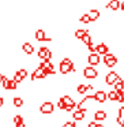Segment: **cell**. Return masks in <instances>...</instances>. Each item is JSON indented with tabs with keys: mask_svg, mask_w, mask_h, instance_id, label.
<instances>
[{
	"mask_svg": "<svg viewBox=\"0 0 124 127\" xmlns=\"http://www.w3.org/2000/svg\"><path fill=\"white\" fill-rule=\"evenodd\" d=\"M102 62H104V64L106 67H109V68H112V67H115L116 64H117V58H116L113 53H105V55H102Z\"/></svg>",
	"mask_w": 124,
	"mask_h": 127,
	"instance_id": "1",
	"label": "cell"
},
{
	"mask_svg": "<svg viewBox=\"0 0 124 127\" xmlns=\"http://www.w3.org/2000/svg\"><path fill=\"white\" fill-rule=\"evenodd\" d=\"M55 111V105L50 101H44L41 105H40V112L44 113V115H49V113H53Z\"/></svg>",
	"mask_w": 124,
	"mask_h": 127,
	"instance_id": "2",
	"label": "cell"
},
{
	"mask_svg": "<svg viewBox=\"0 0 124 127\" xmlns=\"http://www.w3.org/2000/svg\"><path fill=\"white\" fill-rule=\"evenodd\" d=\"M83 77L87 78V79H94V78L98 77V71L93 66H87L83 68Z\"/></svg>",
	"mask_w": 124,
	"mask_h": 127,
	"instance_id": "3",
	"label": "cell"
},
{
	"mask_svg": "<svg viewBox=\"0 0 124 127\" xmlns=\"http://www.w3.org/2000/svg\"><path fill=\"white\" fill-rule=\"evenodd\" d=\"M86 112H87V109L86 108H76V109L72 111V119H74L75 122H80L85 119L86 116Z\"/></svg>",
	"mask_w": 124,
	"mask_h": 127,
	"instance_id": "4",
	"label": "cell"
},
{
	"mask_svg": "<svg viewBox=\"0 0 124 127\" xmlns=\"http://www.w3.org/2000/svg\"><path fill=\"white\" fill-rule=\"evenodd\" d=\"M3 89L4 90H17L18 89V82L12 78V79H8V78H6V79L3 81Z\"/></svg>",
	"mask_w": 124,
	"mask_h": 127,
	"instance_id": "5",
	"label": "cell"
},
{
	"mask_svg": "<svg viewBox=\"0 0 124 127\" xmlns=\"http://www.w3.org/2000/svg\"><path fill=\"white\" fill-rule=\"evenodd\" d=\"M31 79L33 81H36V79H47V72H45L41 67H37V68L33 71V74H31Z\"/></svg>",
	"mask_w": 124,
	"mask_h": 127,
	"instance_id": "6",
	"label": "cell"
},
{
	"mask_svg": "<svg viewBox=\"0 0 124 127\" xmlns=\"http://www.w3.org/2000/svg\"><path fill=\"white\" fill-rule=\"evenodd\" d=\"M117 79H119V74L116 71H109L105 75V83L106 85H113Z\"/></svg>",
	"mask_w": 124,
	"mask_h": 127,
	"instance_id": "7",
	"label": "cell"
},
{
	"mask_svg": "<svg viewBox=\"0 0 124 127\" xmlns=\"http://www.w3.org/2000/svg\"><path fill=\"white\" fill-rule=\"evenodd\" d=\"M87 62L90 66H97V64H99V62H101V58H99V53L97 52H91L90 55L87 56Z\"/></svg>",
	"mask_w": 124,
	"mask_h": 127,
	"instance_id": "8",
	"label": "cell"
},
{
	"mask_svg": "<svg viewBox=\"0 0 124 127\" xmlns=\"http://www.w3.org/2000/svg\"><path fill=\"white\" fill-rule=\"evenodd\" d=\"M38 58L40 59H52V51L47 47H40L38 49Z\"/></svg>",
	"mask_w": 124,
	"mask_h": 127,
	"instance_id": "9",
	"label": "cell"
},
{
	"mask_svg": "<svg viewBox=\"0 0 124 127\" xmlns=\"http://www.w3.org/2000/svg\"><path fill=\"white\" fill-rule=\"evenodd\" d=\"M34 37H36L37 41H52V37H47V34H45V32L42 30V29H38V30L36 32V34H34Z\"/></svg>",
	"mask_w": 124,
	"mask_h": 127,
	"instance_id": "10",
	"label": "cell"
},
{
	"mask_svg": "<svg viewBox=\"0 0 124 127\" xmlns=\"http://www.w3.org/2000/svg\"><path fill=\"white\" fill-rule=\"evenodd\" d=\"M94 98H96V101H97V102L102 104V102L106 101L108 94H106V92H104V90H97L96 93H94Z\"/></svg>",
	"mask_w": 124,
	"mask_h": 127,
	"instance_id": "11",
	"label": "cell"
},
{
	"mask_svg": "<svg viewBox=\"0 0 124 127\" xmlns=\"http://www.w3.org/2000/svg\"><path fill=\"white\" fill-rule=\"evenodd\" d=\"M71 71H75L74 68V64H68V63H64V62H60V72L61 74H68Z\"/></svg>",
	"mask_w": 124,
	"mask_h": 127,
	"instance_id": "12",
	"label": "cell"
},
{
	"mask_svg": "<svg viewBox=\"0 0 124 127\" xmlns=\"http://www.w3.org/2000/svg\"><path fill=\"white\" fill-rule=\"evenodd\" d=\"M120 7H121V1H120V0H110L109 3L105 6V8L112 10V11H117Z\"/></svg>",
	"mask_w": 124,
	"mask_h": 127,
	"instance_id": "13",
	"label": "cell"
},
{
	"mask_svg": "<svg viewBox=\"0 0 124 127\" xmlns=\"http://www.w3.org/2000/svg\"><path fill=\"white\" fill-rule=\"evenodd\" d=\"M106 116H108L106 111H102V109H99V111H96V112H94L93 118H94V120H98V122H101V120H105V119H106Z\"/></svg>",
	"mask_w": 124,
	"mask_h": 127,
	"instance_id": "14",
	"label": "cell"
},
{
	"mask_svg": "<svg viewBox=\"0 0 124 127\" xmlns=\"http://www.w3.org/2000/svg\"><path fill=\"white\" fill-rule=\"evenodd\" d=\"M93 85H78V88H76V92L79 94H85L86 92H89V90H93Z\"/></svg>",
	"mask_w": 124,
	"mask_h": 127,
	"instance_id": "15",
	"label": "cell"
},
{
	"mask_svg": "<svg viewBox=\"0 0 124 127\" xmlns=\"http://www.w3.org/2000/svg\"><path fill=\"white\" fill-rule=\"evenodd\" d=\"M109 52V47H108L106 44H104V42H101V44L97 45V53H99V55H105V53Z\"/></svg>",
	"mask_w": 124,
	"mask_h": 127,
	"instance_id": "16",
	"label": "cell"
},
{
	"mask_svg": "<svg viewBox=\"0 0 124 127\" xmlns=\"http://www.w3.org/2000/svg\"><path fill=\"white\" fill-rule=\"evenodd\" d=\"M113 86H115V90H116V92H121V90H124V79L119 77V79L116 81L115 83H113Z\"/></svg>",
	"mask_w": 124,
	"mask_h": 127,
	"instance_id": "17",
	"label": "cell"
},
{
	"mask_svg": "<svg viewBox=\"0 0 124 127\" xmlns=\"http://www.w3.org/2000/svg\"><path fill=\"white\" fill-rule=\"evenodd\" d=\"M22 49H23V52H25L26 55H31V53L34 52V47L30 44V42H25V44L22 45Z\"/></svg>",
	"mask_w": 124,
	"mask_h": 127,
	"instance_id": "18",
	"label": "cell"
},
{
	"mask_svg": "<svg viewBox=\"0 0 124 127\" xmlns=\"http://www.w3.org/2000/svg\"><path fill=\"white\" fill-rule=\"evenodd\" d=\"M89 15H90V19H91V22H94V21H97L99 18V11L98 10H90V12H89Z\"/></svg>",
	"mask_w": 124,
	"mask_h": 127,
	"instance_id": "19",
	"label": "cell"
},
{
	"mask_svg": "<svg viewBox=\"0 0 124 127\" xmlns=\"http://www.w3.org/2000/svg\"><path fill=\"white\" fill-rule=\"evenodd\" d=\"M80 40H82V42H83L85 45H89V44H91V36L89 34V32H86V33H85V36H83Z\"/></svg>",
	"mask_w": 124,
	"mask_h": 127,
	"instance_id": "20",
	"label": "cell"
},
{
	"mask_svg": "<svg viewBox=\"0 0 124 127\" xmlns=\"http://www.w3.org/2000/svg\"><path fill=\"white\" fill-rule=\"evenodd\" d=\"M108 100H110V101H116V100H117V92H116L115 89L108 93Z\"/></svg>",
	"mask_w": 124,
	"mask_h": 127,
	"instance_id": "21",
	"label": "cell"
},
{
	"mask_svg": "<svg viewBox=\"0 0 124 127\" xmlns=\"http://www.w3.org/2000/svg\"><path fill=\"white\" fill-rule=\"evenodd\" d=\"M80 22H82V23H85V25H89V23L91 22L90 15H89V14H83L82 17H80Z\"/></svg>",
	"mask_w": 124,
	"mask_h": 127,
	"instance_id": "22",
	"label": "cell"
},
{
	"mask_svg": "<svg viewBox=\"0 0 124 127\" xmlns=\"http://www.w3.org/2000/svg\"><path fill=\"white\" fill-rule=\"evenodd\" d=\"M61 100H63L64 102H66V105H71V104H76V102L74 101V100L71 98L70 96H63V97H60Z\"/></svg>",
	"mask_w": 124,
	"mask_h": 127,
	"instance_id": "23",
	"label": "cell"
},
{
	"mask_svg": "<svg viewBox=\"0 0 124 127\" xmlns=\"http://www.w3.org/2000/svg\"><path fill=\"white\" fill-rule=\"evenodd\" d=\"M86 32H87V30H83V29H79V30H76V32L74 33V37H75V38H79V40H80L83 36H85V33H86Z\"/></svg>",
	"mask_w": 124,
	"mask_h": 127,
	"instance_id": "24",
	"label": "cell"
},
{
	"mask_svg": "<svg viewBox=\"0 0 124 127\" xmlns=\"http://www.w3.org/2000/svg\"><path fill=\"white\" fill-rule=\"evenodd\" d=\"M22 105H23V98L22 97H15L14 98V107L19 108V107H22Z\"/></svg>",
	"mask_w": 124,
	"mask_h": 127,
	"instance_id": "25",
	"label": "cell"
},
{
	"mask_svg": "<svg viewBox=\"0 0 124 127\" xmlns=\"http://www.w3.org/2000/svg\"><path fill=\"white\" fill-rule=\"evenodd\" d=\"M116 102H120V104L124 102V90L117 92V100H116Z\"/></svg>",
	"mask_w": 124,
	"mask_h": 127,
	"instance_id": "26",
	"label": "cell"
},
{
	"mask_svg": "<svg viewBox=\"0 0 124 127\" xmlns=\"http://www.w3.org/2000/svg\"><path fill=\"white\" fill-rule=\"evenodd\" d=\"M18 72H19V75L23 78V79H26V77H27V70H26V68H19V70H18Z\"/></svg>",
	"mask_w": 124,
	"mask_h": 127,
	"instance_id": "27",
	"label": "cell"
},
{
	"mask_svg": "<svg viewBox=\"0 0 124 127\" xmlns=\"http://www.w3.org/2000/svg\"><path fill=\"white\" fill-rule=\"evenodd\" d=\"M22 122H23V116H21V115H15V116H14V123H15V124L22 123Z\"/></svg>",
	"mask_w": 124,
	"mask_h": 127,
	"instance_id": "28",
	"label": "cell"
},
{
	"mask_svg": "<svg viewBox=\"0 0 124 127\" xmlns=\"http://www.w3.org/2000/svg\"><path fill=\"white\" fill-rule=\"evenodd\" d=\"M57 107H59V109H61V111H64L66 109V102L63 101V100H59V102H57Z\"/></svg>",
	"mask_w": 124,
	"mask_h": 127,
	"instance_id": "29",
	"label": "cell"
},
{
	"mask_svg": "<svg viewBox=\"0 0 124 127\" xmlns=\"http://www.w3.org/2000/svg\"><path fill=\"white\" fill-rule=\"evenodd\" d=\"M14 79L17 81L18 83H21V82H22V81H23V78L21 77V75H19V72L17 71V72H15V74H14Z\"/></svg>",
	"mask_w": 124,
	"mask_h": 127,
	"instance_id": "30",
	"label": "cell"
},
{
	"mask_svg": "<svg viewBox=\"0 0 124 127\" xmlns=\"http://www.w3.org/2000/svg\"><path fill=\"white\" fill-rule=\"evenodd\" d=\"M61 127H76V123H74V122H66Z\"/></svg>",
	"mask_w": 124,
	"mask_h": 127,
	"instance_id": "31",
	"label": "cell"
},
{
	"mask_svg": "<svg viewBox=\"0 0 124 127\" xmlns=\"http://www.w3.org/2000/svg\"><path fill=\"white\" fill-rule=\"evenodd\" d=\"M117 115H120V116H121V118H123V119H124V107H121V108H120V109H119V113H117Z\"/></svg>",
	"mask_w": 124,
	"mask_h": 127,
	"instance_id": "32",
	"label": "cell"
},
{
	"mask_svg": "<svg viewBox=\"0 0 124 127\" xmlns=\"http://www.w3.org/2000/svg\"><path fill=\"white\" fill-rule=\"evenodd\" d=\"M87 127H97V123H96V120H94V122H90V123L87 124Z\"/></svg>",
	"mask_w": 124,
	"mask_h": 127,
	"instance_id": "33",
	"label": "cell"
},
{
	"mask_svg": "<svg viewBox=\"0 0 124 127\" xmlns=\"http://www.w3.org/2000/svg\"><path fill=\"white\" fill-rule=\"evenodd\" d=\"M15 127H26V124H25V122H22V123H18V124H15Z\"/></svg>",
	"mask_w": 124,
	"mask_h": 127,
	"instance_id": "34",
	"label": "cell"
},
{
	"mask_svg": "<svg viewBox=\"0 0 124 127\" xmlns=\"http://www.w3.org/2000/svg\"><path fill=\"white\" fill-rule=\"evenodd\" d=\"M6 79V75H3V74H0V83H3V81Z\"/></svg>",
	"mask_w": 124,
	"mask_h": 127,
	"instance_id": "35",
	"label": "cell"
},
{
	"mask_svg": "<svg viewBox=\"0 0 124 127\" xmlns=\"http://www.w3.org/2000/svg\"><path fill=\"white\" fill-rule=\"evenodd\" d=\"M4 105V98L3 97H0V107H3Z\"/></svg>",
	"mask_w": 124,
	"mask_h": 127,
	"instance_id": "36",
	"label": "cell"
},
{
	"mask_svg": "<svg viewBox=\"0 0 124 127\" xmlns=\"http://www.w3.org/2000/svg\"><path fill=\"white\" fill-rule=\"evenodd\" d=\"M121 10H123V12H124V1H121V7H120Z\"/></svg>",
	"mask_w": 124,
	"mask_h": 127,
	"instance_id": "37",
	"label": "cell"
},
{
	"mask_svg": "<svg viewBox=\"0 0 124 127\" xmlns=\"http://www.w3.org/2000/svg\"><path fill=\"white\" fill-rule=\"evenodd\" d=\"M97 127H105L104 124H101V123H97Z\"/></svg>",
	"mask_w": 124,
	"mask_h": 127,
	"instance_id": "38",
	"label": "cell"
},
{
	"mask_svg": "<svg viewBox=\"0 0 124 127\" xmlns=\"http://www.w3.org/2000/svg\"><path fill=\"white\" fill-rule=\"evenodd\" d=\"M123 127H124V126H123Z\"/></svg>",
	"mask_w": 124,
	"mask_h": 127,
	"instance_id": "39",
	"label": "cell"
}]
</instances>
